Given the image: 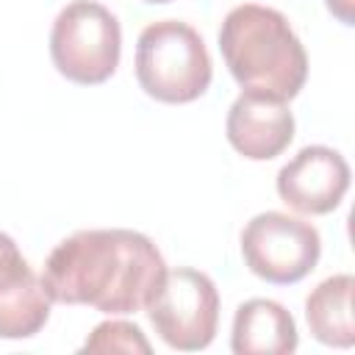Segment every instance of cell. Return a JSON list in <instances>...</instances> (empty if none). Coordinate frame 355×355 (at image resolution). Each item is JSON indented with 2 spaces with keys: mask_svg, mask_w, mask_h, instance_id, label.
<instances>
[{
  "mask_svg": "<svg viewBox=\"0 0 355 355\" xmlns=\"http://www.w3.org/2000/svg\"><path fill=\"white\" fill-rule=\"evenodd\" d=\"M347 189H349V166L338 150L324 144L302 147L277 172L280 200L288 208L311 216L336 211Z\"/></svg>",
  "mask_w": 355,
  "mask_h": 355,
  "instance_id": "cell-7",
  "label": "cell"
},
{
  "mask_svg": "<svg viewBox=\"0 0 355 355\" xmlns=\"http://www.w3.org/2000/svg\"><path fill=\"white\" fill-rule=\"evenodd\" d=\"M241 255L261 280L288 286L302 280L322 255L319 230L297 216L266 211L252 216L241 230Z\"/></svg>",
  "mask_w": 355,
  "mask_h": 355,
  "instance_id": "cell-6",
  "label": "cell"
},
{
  "mask_svg": "<svg viewBox=\"0 0 355 355\" xmlns=\"http://www.w3.org/2000/svg\"><path fill=\"white\" fill-rule=\"evenodd\" d=\"M144 3H172V0H144Z\"/></svg>",
  "mask_w": 355,
  "mask_h": 355,
  "instance_id": "cell-14",
  "label": "cell"
},
{
  "mask_svg": "<svg viewBox=\"0 0 355 355\" xmlns=\"http://www.w3.org/2000/svg\"><path fill=\"white\" fill-rule=\"evenodd\" d=\"M219 50L244 92L291 100L308 80V55L288 19L258 3L227 11L219 28Z\"/></svg>",
  "mask_w": 355,
  "mask_h": 355,
  "instance_id": "cell-2",
  "label": "cell"
},
{
  "mask_svg": "<svg viewBox=\"0 0 355 355\" xmlns=\"http://www.w3.org/2000/svg\"><path fill=\"white\" fill-rule=\"evenodd\" d=\"M50 319L42 277L22 258L17 241L0 230V338H31Z\"/></svg>",
  "mask_w": 355,
  "mask_h": 355,
  "instance_id": "cell-8",
  "label": "cell"
},
{
  "mask_svg": "<svg viewBox=\"0 0 355 355\" xmlns=\"http://www.w3.org/2000/svg\"><path fill=\"white\" fill-rule=\"evenodd\" d=\"M144 311L166 347L197 352L205 349L216 336L219 294L205 272L178 266L164 272Z\"/></svg>",
  "mask_w": 355,
  "mask_h": 355,
  "instance_id": "cell-5",
  "label": "cell"
},
{
  "mask_svg": "<svg viewBox=\"0 0 355 355\" xmlns=\"http://www.w3.org/2000/svg\"><path fill=\"white\" fill-rule=\"evenodd\" d=\"M211 55L202 36L180 19L150 22L136 42V80L158 103H191L211 86Z\"/></svg>",
  "mask_w": 355,
  "mask_h": 355,
  "instance_id": "cell-3",
  "label": "cell"
},
{
  "mask_svg": "<svg viewBox=\"0 0 355 355\" xmlns=\"http://www.w3.org/2000/svg\"><path fill=\"white\" fill-rule=\"evenodd\" d=\"M150 349L153 347L144 338L141 327H136L133 322H122V319L100 322L83 341V352H141L147 355Z\"/></svg>",
  "mask_w": 355,
  "mask_h": 355,
  "instance_id": "cell-12",
  "label": "cell"
},
{
  "mask_svg": "<svg viewBox=\"0 0 355 355\" xmlns=\"http://www.w3.org/2000/svg\"><path fill=\"white\" fill-rule=\"evenodd\" d=\"M324 3H327L330 14H333L338 22H344V25H352V22H355V14H352L355 0H324Z\"/></svg>",
  "mask_w": 355,
  "mask_h": 355,
  "instance_id": "cell-13",
  "label": "cell"
},
{
  "mask_svg": "<svg viewBox=\"0 0 355 355\" xmlns=\"http://www.w3.org/2000/svg\"><path fill=\"white\" fill-rule=\"evenodd\" d=\"M122 31L119 19L94 0L64 6L50 31V58L55 69L80 86L108 80L119 67Z\"/></svg>",
  "mask_w": 355,
  "mask_h": 355,
  "instance_id": "cell-4",
  "label": "cell"
},
{
  "mask_svg": "<svg viewBox=\"0 0 355 355\" xmlns=\"http://www.w3.org/2000/svg\"><path fill=\"white\" fill-rule=\"evenodd\" d=\"M227 141L250 161L280 155L294 139V114L286 100L261 92H241L227 111Z\"/></svg>",
  "mask_w": 355,
  "mask_h": 355,
  "instance_id": "cell-9",
  "label": "cell"
},
{
  "mask_svg": "<svg viewBox=\"0 0 355 355\" xmlns=\"http://www.w3.org/2000/svg\"><path fill=\"white\" fill-rule=\"evenodd\" d=\"M166 263L158 247L139 230H78L44 261L42 283L50 302L92 305L122 316L147 305Z\"/></svg>",
  "mask_w": 355,
  "mask_h": 355,
  "instance_id": "cell-1",
  "label": "cell"
},
{
  "mask_svg": "<svg viewBox=\"0 0 355 355\" xmlns=\"http://www.w3.org/2000/svg\"><path fill=\"white\" fill-rule=\"evenodd\" d=\"M352 275H333L322 280L305 300V319L316 341L327 347H352L355 344V319H352Z\"/></svg>",
  "mask_w": 355,
  "mask_h": 355,
  "instance_id": "cell-11",
  "label": "cell"
},
{
  "mask_svg": "<svg viewBox=\"0 0 355 355\" xmlns=\"http://www.w3.org/2000/svg\"><path fill=\"white\" fill-rule=\"evenodd\" d=\"M230 349L236 355H288L297 349L294 316L275 300H247L236 308Z\"/></svg>",
  "mask_w": 355,
  "mask_h": 355,
  "instance_id": "cell-10",
  "label": "cell"
}]
</instances>
